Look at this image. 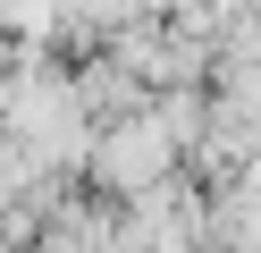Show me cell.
<instances>
[{
    "label": "cell",
    "mask_w": 261,
    "mask_h": 253,
    "mask_svg": "<svg viewBox=\"0 0 261 253\" xmlns=\"http://www.w3.org/2000/svg\"><path fill=\"white\" fill-rule=\"evenodd\" d=\"M177 160H186V152H177V135L152 118V101H143L135 118H110V135L93 144V177H101L110 202H126V194H143V186H160Z\"/></svg>",
    "instance_id": "obj_1"
}]
</instances>
